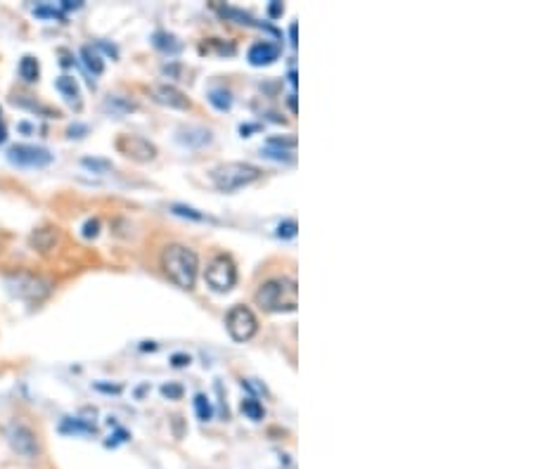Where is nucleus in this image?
Masks as SVG:
<instances>
[{"label": "nucleus", "instance_id": "1", "mask_svg": "<svg viewBox=\"0 0 533 469\" xmlns=\"http://www.w3.org/2000/svg\"><path fill=\"white\" fill-rule=\"evenodd\" d=\"M161 268L176 287L192 289L199 273V256L185 244H168L161 252Z\"/></svg>", "mask_w": 533, "mask_h": 469}, {"label": "nucleus", "instance_id": "2", "mask_svg": "<svg viewBox=\"0 0 533 469\" xmlns=\"http://www.w3.org/2000/svg\"><path fill=\"white\" fill-rule=\"evenodd\" d=\"M256 303L270 313H291L298 306V287L294 277H273L256 291Z\"/></svg>", "mask_w": 533, "mask_h": 469}, {"label": "nucleus", "instance_id": "3", "mask_svg": "<svg viewBox=\"0 0 533 469\" xmlns=\"http://www.w3.org/2000/svg\"><path fill=\"white\" fill-rule=\"evenodd\" d=\"M263 171L247 161H227L211 168V183L218 192H235L239 188L256 183Z\"/></svg>", "mask_w": 533, "mask_h": 469}, {"label": "nucleus", "instance_id": "4", "mask_svg": "<svg viewBox=\"0 0 533 469\" xmlns=\"http://www.w3.org/2000/svg\"><path fill=\"white\" fill-rule=\"evenodd\" d=\"M225 330L235 341H249L259 332V320L247 306H232L225 318Z\"/></svg>", "mask_w": 533, "mask_h": 469}, {"label": "nucleus", "instance_id": "5", "mask_svg": "<svg viewBox=\"0 0 533 469\" xmlns=\"http://www.w3.org/2000/svg\"><path fill=\"white\" fill-rule=\"evenodd\" d=\"M204 280L206 284L213 289V291H227L235 287V282H237V268H235V263L230 256H216V259H211V263L206 266V273H204Z\"/></svg>", "mask_w": 533, "mask_h": 469}, {"label": "nucleus", "instance_id": "6", "mask_svg": "<svg viewBox=\"0 0 533 469\" xmlns=\"http://www.w3.org/2000/svg\"><path fill=\"white\" fill-rule=\"evenodd\" d=\"M7 287H10L14 296L24 298V301H41V298H45L50 294V282L28 273L10 275L7 277Z\"/></svg>", "mask_w": 533, "mask_h": 469}, {"label": "nucleus", "instance_id": "7", "mask_svg": "<svg viewBox=\"0 0 533 469\" xmlns=\"http://www.w3.org/2000/svg\"><path fill=\"white\" fill-rule=\"evenodd\" d=\"M7 159L14 166H24V168H43L53 161V154L45 147L38 145H12L7 149Z\"/></svg>", "mask_w": 533, "mask_h": 469}, {"label": "nucleus", "instance_id": "8", "mask_svg": "<svg viewBox=\"0 0 533 469\" xmlns=\"http://www.w3.org/2000/svg\"><path fill=\"white\" fill-rule=\"evenodd\" d=\"M7 441L21 458H36L38 455V441H36V433L26 424H12L7 429Z\"/></svg>", "mask_w": 533, "mask_h": 469}, {"label": "nucleus", "instance_id": "9", "mask_svg": "<svg viewBox=\"0 0 533 469\" xmlns=\"http://www.w3.org/2000/svg\"><path fill=\"white\" fill-rule=\"evenodd\" d=\"M117 147L135 161H149L156 154V147L149 140L140 138V135H124V138L117 140Z\"/></svg>", "mask_w": 533, "mask_h": 469}, {"label": "nucleus", "instance_id": "10", "mask_svg": "<svg viewBox=\"0 0 533 469\" xmlns=\"http://www.w3.org/2000/svg\"><path fill=\"white\" fill-rule=\"evenodd\" d=\"M149 95H152L154 102L171 107V109H188L190 107L188 95H185L183 90H178L176 85H168V83H154L152 88H149Z\"/></svg>", "mask_w": 533, "mask_h": 469}, {"label": "nucleus", "instance_id": "11", "mask_svg": "<svg viewBox=\"0 0 533 469\" xmlns=\"http://www.w3.org/2000/svg\"><path fill=\"white\" fill-rule=\"evenodd\" d=\"M277 57H280V45L268 43V41L254 43L247 53V60H249V64H254V67H268V64H273Z\"/></svg>", "mask_w": 533, "mask_h": 469}, {"label": "nucleus", "instance_id": "12", "mask_svg": "<svg viewBox=\"0 0 533 469\" xmlns=\"http://www.w3.org/2000/svg\"><path fill=\"white\" fill-rule=\"evenodd\" d=\"M57 242H60V232H57V227H38V230L31 232V237H28V244H31L36 252H41V254L53 252V249L57 247Z\"/></svg>", "mask_w": 533, "mask_h": 469}, {"label": "nucleus", "instance_id": "13", "mask_svg": "<svg viewBox=\"0 0 533 469\" xmlns=\"http://www.w3.org/2000/svg\"><path fill=\"white\" fill-rule=\"evenodd\" d=\"M178 142H183V145H188V147H202L206 142H211V131L199 128V126L181 128V131H178Z\"/></svg>", "mask_w": 533, "mask_h": 469}, {"label": "nucleus", "instance_id": "14", "mask_svg": "<svg viewBox=\"0 0 533 469\" xmlns=\"http://www.w3.org/2000/svg\"><path fill=\"white\" fill-rule=\"evenodd\" d=\"M55 88L60 90L62 95L69 99L71 104H76V107L81 104V88H78V81H76L74 76H67V74L60 76V78L55 81Z\"/></svg>", "mask_w": 533, "mask_h": 469}, {"label": "nucleus", "instance_id": "15", "mask_svg": "<svg viewBox=\"0 0 533 469\" xmlns=\"http://www.w3.org/2000/svg\"><path fill=\"white\" fill-rule=\"evenodd\" d=\"M104 109L112 112L114 117H124V114H131L135 109V102H131V99H126L121 95H109L104 99Z\"/></svg>", "mask_w": 533, "mask_h": 469}, {"label": "nucleus", "instance_id": "16", "mask_svg": "<svg viewBox=\"0 0 533 469\" xmlns=\"http://www.w3.org/2000/svg\"><path fill=\"white\" fill-rule=\"evenodd\" d=\"M81 60H83V64H85V69L90 71V74H95V76H99L104 71V62H102V57H99L95 50H92L90 45H83L81 48Z\"/></svg>", "mask_w": 533, "mask_h": 469}, {"label": "nucleus", "instance_id": "17", "mask_svg": "<svg viewBox=\"0 0 533 469\" xmlns=\"http://www.w3.org/2000/svg\"><path fill=\"white\" fill-rule=\"evenodd\" d=\"M38 74H41L38 60H36V57H31V55L21 57V62H19V76L24 78L26 83H33V81H38Z\"/></svg>", "mask_w": 533, "mask_h": 469}, {"label": "nucleus", "instance_id": "18", "mask_svg": "<svg viewBox=\"0 0 533 469\" xmlns=\"http://www.w3.org/2000/svg\"><path fill=\"white\" fill-rule=\"evenodd\" d=\"M171 211L176 213V216H183V218H190V220H209V223H213L211 216H206V213L192 209V206H185V204H171Z\"/></svg>", "mask_w": 533, "mask_h": 469}, {"label": "nucleus", "instance_id": "19", "mask_svg": "<svg viewBox=\"0 0 533 469\" xmlns=\"http://www.w3.org/2000/svg\"><path fill=\"white\" fill-rule=\"evenodd\" d=\"M209 102L216 107V109H220V112H227L232 107V97H230V92L227 90H223V88H213L211 92H209Z\"/></svg>", "mask_w": 533, "mask_h": 469}, {"label": "nucleus", "instance_id": "20", "mask_svg": "<svg viewBox=\"0 0 533 469\" xmlns=\"http://www.w3.org/2000/svg\"><path fill=\"white\" fill-rule=\"evenodd\" d=\"M261 154L268 156V159H275V161H291V159H294V152H291V149L275 147V145H266L261 149Z\"/></svg>", "mask_w": 533, "mask_h": 469}, {"label": "nucleus", "instance_id": "21", "mask_svg": "<svg viewBox=\"0 0 533 469\" xmlns=\"http://www.w3.org/2000/svg\"><path fill=\"white\" fill-rule=\"evenodd\" d=\"M195 410H197V417L204 419V422H206V419H211V415H213L209 398H206L204 394H197L195 396Z\"/></svg>", "mask_w": 533, "mask_h": 469}, {"label": "nucleus", "instance_id": "22", "mask_svg": "<svg viewBox=\"0 0 533 469\" xmlns=\"http://www.w3.org/2000/svg\"><path fill=\"white\" fill-rule=\"evenodd\" d=\"M296 230H298L296 220H294V218H287V220H282V223L277 225L275 234H277L280 239H291V237H296Z\"/></svg>", "mask_w": 533, "mask_h": 469}, {"label": "nucleus", "instance_id": "23", "mask_svg": "<svg viewBox=\"0 0 533 469\" xmlns=\"http://www.w3.org/2000/svg\"><path fill=\"white\" fill-rule=\"evenodd\" d=\"M154 45L161 48V50H173L176 53V50L181 48V43H176V36L159 31V33H154Z\"/></svg>", "mask_w": 533, "mask_h": 469}, {"label": "nucleus", "instance_id": "24", "mask_svg": "<svg viewBox=\"0 0 533 469\" xmlns=\"http://www.w3.org/2000/svg\"><path fill=\"white\" fill-rule=\"evenodd\" d=\"M242 412H244V415H249L252 419H261L263 417L261 403L254 401V398H244V401H242Z\"/></svg>", "mask_w": 533, "mask_h": 469}, {"label": "nucleus", "instance_id": "25", "mask_svg": "<svg viewBox=\"0 0 533 469\" xmlns=\"http://www.w3.org/2000/svg\"><path fill=\"white\" fill-rule=\"evenodd\" d=\"M81 163H83L85 168H92L95 173H107V171L112 168V161H107V159H90V156H85Z\"/></svg>", "mask_w": 533, "mask_h": 469}, {"label": "nucleus", "instance_id": "26", "mask_svg": "<svg viewBox=\"0 0 533 469\" xmlns=\"http://www.w3.org/2000/svg\"><path fill=\"white\" fill-rule=\"evenodd\" d=\"M266 145H275V147H284V149H296V138L294 135H287V138H268Z\"/></svg>", "mask_w": 533, "mask_h": 469}, {"label": "nucleus", "instance_id": "27", "mask_svg": "<svg viewBox=\"0 0 533 469\" xmlns=\"http://www.w3.org/2000/svg\"><path fill=\"white\" fill-rule=\"evenodd\" d=\"M62 431H95V426L92 424H81V422H74V419H64L62 422Z\"/></svg>", "mask_w": 533, "mask_h": 469}, {"label": "nucleus", "instance_id": "28", "mask_svg": "<svg viewBox=\"0 0 533 469\" xmlns=\"http://www.w3.org/2000/svg\"><path fill=\"white\" fill-rule=\"evenodd\" d=\"M99 232V220L97 218H90V220H85V225H83V237H95V234Z\"/></svg>", "mask_w": 533, "mask_h": 469}, {"label": "nucleus", "instance_id": "29", "mask_svg": "<svg viewBox=\"0 0 533 469\" xmlns=\"http://www.w3.org/2000/svg\"><path fill=\"white\" fill-rule=\"evenodd\" d=\"M38 17H57V19H64L62 10H57V7H36L33 10Z\"/></svg>", "mask_w": 533, "mask_h": 469}, {"label": "nucleus", "instance_id": "30", "mask_svg": "<svg viewBox=\"0 0 533 469\" xmlns=\"http://www.w3.org/2000/svg\"><path fill=\"white\" fill-rule=\"evenodd\" d=\"M161 394L166 396V398H181L183 387H178V384H163V387H161Z\"/></svg>", "mask_w": 533, "mask_h": 469}, {"label": "nucleus", "instance_id": "31", "mask_svg": "<svg viewBox=\"0 0 533 469\" xmlns=\"http://www.w3.org/2000/svg\"><path fill=\"white\" fill-rule=\"evenodd\" d=\"M171 362H173V367H185V365H190V355L188 353H173L171 355Z\"/></svg>", "mask_w": 533, "mask_h": 469}, {"label": "nucleus", "instance_id": "32", "mask_svg": "<svg viewBox=\"0 0 533 469\" xmlns=\"http://www.w3.org/2000/svg\"><path fill=\"white\" fill-rule=\"evenodd\" d=\"M60 7H62L64 12H67V10H76V7H81V3H76V0H74V3H71V0H64Z\"/></svg>", "mask_w": 533, "mask_h": 469}, {"label": "nucleus", "instance_id": "33", "mask_svg": "<svg viewBox=\"0 0 533 469\" xmlns=\"http://www.w3.org/2000/svg\"><path fill=\"white\" fill-rule=\"evenodd\" d=\"M95 387L99 391H114V394H119V391H121V387H104V384H95Z\"/></svg>", "mask_w": 533, "mask_h": 469}, {"label": "nucleus", "instance_id": "34", "mask_svg": "<svg viewBox=\"0 0 533 469\" xmlns=\"http://www.w3.org/2000/svg\"><path fill=\"white\" fill-rule=\"evenodd\" d=\"M282 12V5L280 3H273V5H270V14H273V17H275V14H280Z\"/></svg>", "mask_w": 533, "mask_h": 469}, {"label": "nucleus", "instance_id": "35", "mask_svg": "<svg viewBox=\"0 0 533 469\" xmlns=\"http://www.w3.org/2000/svg\"><path fill=\"white\" fill-rule=\"evenodd\" d=\"M289 36H291V45H296V24L289 26Z\"/></svg>", "mask_w": 533, "mask_h": 469}, {"label": "nucleus", "instance_id": "36", "mask_svg": "<svg viewBox=\"0 0 533 469\" xmlns=\"http://www.w3.org/2000/svg\"><path fill=\"white\" fill-rule=\"evenodd\" d=\"M5 138H7V131H5V126L0 124V142H5Z\"/></svg>", "mask_w": 533, "mask_h": 469}]
</instances>
